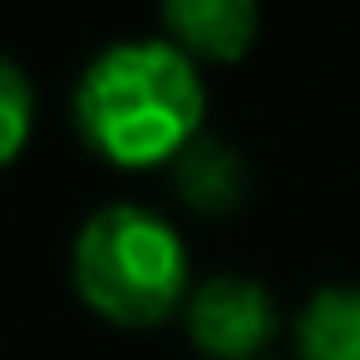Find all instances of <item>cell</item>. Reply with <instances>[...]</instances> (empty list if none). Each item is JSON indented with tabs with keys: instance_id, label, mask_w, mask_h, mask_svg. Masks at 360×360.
Here are the masks:
<instances>
[{
	"instance_id": "cell-5",
	"label": "cell",
	"mask_w": 360,
	"mask_h": 360,
	"mask_svg": "<svg viewBox=\"0 0 360 360\" xmlns=\"http://www.w3.org/2000/svg\"><path fill=\"white\" fill-rule=\"evenodd\" d=\"M173 183H178L188 207L212 212V217L247 202V163L222 139H193L173 158Z\"/></svg>"
},
{
	"instance_id": "cell-6",
	"label": "cell",
	"mask_w": 360,
	"mask_h": 360,
	"mask_svg": "<svg viewBox=\"0 0 360 360\" xmlns=\"http://www.w3.org/2000/svg\"><path fill=\"white\" fill-rule=\"evenodd\" d=\"M301 360H360V286H321L296 316Z\"/></svg>"
},
{
	"instance_id": "cell-1",
	"label": "cell",
	"mask_w": 360,
	"mask_h": 360,
	"mask_svg": "<svg viewBox=\"0 0 360 360\" xmlns=\"http://www.w3.org/2000/svg\"><path fill=\"white\" fill-rule=\"evenodd\" d=\"M207 89L173 40H124L89 60L75 89L79 139L114 168H153L202 139Z\"/></svg>"
},
{
	"instance_id": "cell-4",
	"label": "cell",
	"mask_w": 360,
	"mask_h": 360,
	"mask_svg": "<svg viewBox=\"0 0 360 360\" xmlns=\"http://www.w3.org/2000/svg\"><path fill=\"white\" fill-rule=\"evenodd\" d=\"M163 30L188 60H242L257 40V0H163Z\"/></svg>"
},
{
	"instance_id": "cell-7",
	"label": "cell",
	"mask_w": 360,
	"mask_h": 360,
	"mask_svg": "<svg viewBox=\"0 0 360 360\" xmlns=\"http://www.w3.org/2000/svg\"><path fill=\"white\" fill-rule=\"evenodd\" d=\"M30 134H35V84L11 55H0V168L25 153Z\"/></svg>"
},
{
	"instance_id": "cell-3",
	"label": "cell",
	"mask_w": 360,
	"mask_h": 360,
	"mask_svg": "<svg viewBox=\"0 0 360 360\" xmlns=\"http://www.w3.org/2000/svg\"><path fill=\"white\" fill-rule=\"evenodd\" d=\"M188 335L212 360H257L276 335V301L252 276H207L188 296Z\"/></svg>"
},
{
	"instance_id": "cell-2",
	"label": "cell",
	"mask_w": 360,
	"mask_h": 360,
	"mask_svg": "<svg viewBox=\"0 0 360 360\" xmlns=\"http://www.w3.org/2000/svg\"><path fill=\"white\" fill-rule=\"evenodd\" d=\"M75 286L114 326H158L188 311L193 257L153 207L109 202L75 237Z\"/></svg>"
}]
</instances>
